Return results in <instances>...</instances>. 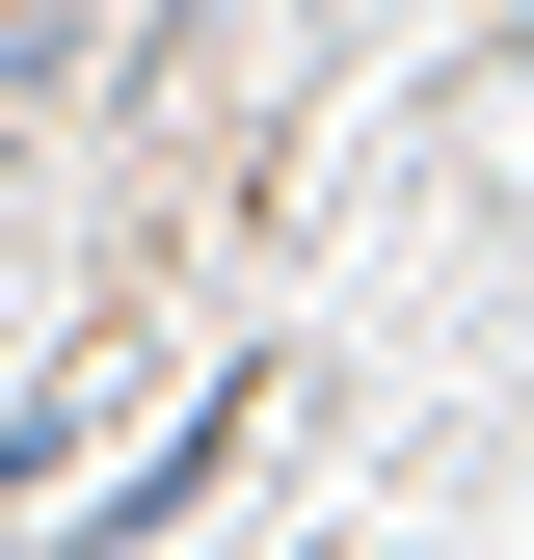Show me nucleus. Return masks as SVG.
Here are the masks:
<instances>
[{
    "mask_svg": "<svg viewBox=\"0 0 534 560\" xmlns=\"http://www.w3.org/2000/svg\"><path fill=\"white\" fill-rule=\"evenodd\" d=\"M0 27H54V0H0Z\"/></svg>",
    "mask_w": 534,
    "mask_h": 560,
    "instance_id": "1",
    "label": "nucleus"
}]
</instances>
